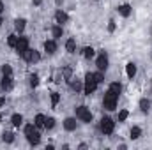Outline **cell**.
Here are the masks:
<instances>
[{
  "label": "cell",
  "instance_id": "19",
  "mask_svg": "<svg viewBox=\"0 0 152 150\" xmlns=\"http://www.w3.org/2000/svg\"><path fill=\"white\" fill-rule=\"evenodd\" d=\"M81 55H83V58H85V60H90V58H94V57H96V50H94L92 46H85V48H83V51H81Z\"/></svg>",
  "mask_w": 152,
  "mask_h": 150
},
{
  "label": "cell",
  "instance_id": "8",
  "mask_svg": "<svg viewBox=\"0 0 152 150\" xmlns=\"http://www.w3.org/2000/svg\"><path fill=\"white\" fill-rule=\"evenodd\" d=\"M23 60H25V62H28V64H37L39 60H41V53H39L37 50L28 48V51L23 55Z\"/></svg>",
  "mask_w": 152,
  "mask_h": 150
},
{
  "label": "cell",
  "instance_id": "3",
  "mask_svg": "<svg viewBox=\"0 0 152 150\" xmlns=\"http://www.w3.org/2000/svg\"><path fill=\"white\" fill-rule=\"evenodd\" d=\"M97 87H99V83L96 81L94 73H87L85 74V79H83V94L85 95H92L97 90Z\"/></svg>",
  "mask_w": 152,
  "mask_h": 150
},
{
  "label": "cell",
  "instance_id": "12",
  "mask_svg": "<svg viewBox=\"0 0 152 150\" xmlns=\"http://www.w3.org/2000/svg\"><path fill=\"white\" fill-rule=\"evenodd\" d=\"M55 21H57L58 25H64V23L69 21V14H67L66 11H62V9H57V12H55Z\"/></svg>",
  "mask_w": 152,
  "mask_h": 150
},
{
  "label": "cell",
  "instance_id": "9",
  "mask_svg": "<svg viewBox=\"0 0 152 150\" xmlns=\"http://www.w3.org/2000/svg\"><path fill=\"white\" fill-rule=\"evenodd\" d=\"M44 53L46 55H55V51H57V41L55 39H48V41H44Z\"/></svg>",
  "mask_w": 152,
  "mask_h": 150
},
{
  "label": "cell",
  "instance_id": "33",
  "mask_svg": "<svg viewBox=\"0 0 152 150\" xmlns=\"http://www.w3.org/2000/svg\"><path fill=\"white\" fill-rule=\"evenodd\" d=\"M62 74H64V78H66V79H71V78H73V69H71V67H64Z\"/></svg>",
  "mask_w": 152,
  "mask_h": 150
},
{
  "label": "cell",
  "instance_id": "26",
  "mask_svg": "<svg viewBox=\"0 0 152 150\" xmlns=\"http://www.w3.org/2000/svg\"><path fill=\"white\" fill-rule=\"evenodd\" d=\"M44 120H46V115H42V113H37L36 117H34V124H36V127H44Z\"/></svg>",
  "mask_w": 152,
  "mask_h": 150
},
{
  "label": "cell",
  "instance_id": "5",
  "mask_svg": "<svg viewBox=\"0 0 152 150\" xmlns=\"http://www.w3.org/2000/svg\"><path fill=\"white\" fill-rule=\"evenodd\" d=\"M99 131H101L104 136L113 134V131H115V120H113V118H110V117H103V118L99 120Z\"/></svg>",
  "mask_w": 152,
  "mask_h": 150
},
{
  "label": "cell",
  "instance_id": "23",
  "mask_svg": "<svg viewBox=\"0 0 152 150\" xmlns=\"http://www.w3.org/2000/svg\"><path fill=\"white\" fill-rule=\"evenodd\" d=\"M108 90H110V92H113L115 95H120V94H122V85H120L118 81H113V83H110Z\"/></svg>",
  "mask_w": 152,
  "mask_h": 150
},
{
  "label": "cell",
  "instance_id": "36",
  "mask_svg": "<svg viewBox=\"0 0 152 150\" xmlns=\"http://www.w3.org/2000/svg\"><path fill=\"white\" fill-rule=\"evenodd\" d=\"M32 4H34V5H41V4H42V0H32Z\"/></svg>",
  "mask_w": 152,
  "mask_h": 150
},
{
  "label": "cell",
  "instance_id": "7",
  "mask_svg": "<svg viewBox=\"0 0 152 150\" xmlns=\"http://www.w3.org/2000/svg\"><path fill=\"white\" fill-rule=\"evenodd\" d=\"M96 66H97L99 71H104V73H106V69H108V66H110V57H108V53H106L104 50H101V51L97 53Z\"/></svg>",
  "mask_w": 152,
  "mask_h": 150
},
{
  "label": "cell",
  "instance_id": "1",
  "mask_svg": "<svg viewBox=\"0 0 152 150\" xmlns=\"http://www.w3.org/2000/svg\"><path fill=\"white\" fill-rule=\"evenodd\" d=\"M23 133H25V138H27V141L32 145V147H36L41 143V134H39L37 127H36V124H25V127H23Z\"/></svg>",
  "mask_w": 152,
  "mask_h": 150
},
{
  "label": "cell",
  "instance_id": "11",
  "mask_svg": "<svg viewBox=\"0 0 152 150\" xmlns=\"http://www.w3.org/2000/svg\"><path fill=\"white\" fill-rule=\"evenodd\" d=\"M12 76H2V79H0V88H2V92H9L11 88H12Z\"/></svg>",
  "mask_w": 152,
  "mask_h": 150
},
{
  "label": "cell",
  "instance_id": "32",
  "mask_svg": "<svg viewBox=\"0 0 152 150\" xmlns=\"http://www.w3.org/2000/svg\"><path fill=\"white\" fill-rule=\"evenodd\" d=\"M94 76H96V81H97L99 85L104 81V71H99V69H97V73H94Z\"/></svg>",
  "mask_w": 152,
  "mask_h": 150
},
{
  "label": "cell",
  "instance_id": "18",
  "mask_svg": "<svg viewBox=\"0 0 152 150\" xmlns=\"http://www.w3.org/2000/svg\"><path fill=\"white\" fill-rule=\"evenodd\" d=\"M51 36H53V39L57 41V39H60L62 36H64V28H62V25H53L51 27Z\"/></svg>",
  "mask_w": 152,
  "mask_h": 150
},
{
  "label": "cell",
  "instance_id": "30",
  "mask_svg": "<svg viewBox=\"0 0 152 150\" xmlns=\"http://www.w3.org/2000/svg\"><path fill=\"white\" fill-rule=\"evenodd\" d=\"M58 103H60V94H58V92H51V106L57 108Z\"/></svg>",
  "mask_w": 152,
  "mask_h": 150
},
{
  "label": "cell",
  "instance_id": "16",
  "mask_svg": "<svg viewBox=\"0 0 152 150\" xmlns=\"http://www.w3.org/2000/svg\"><path fill=\"white\" fill-rule=\"evenodd\" d=\"M67 83H69V87H71V90H75L76 94L78 92H83V81H80V79H67Z\"/></svg>",
  "mask_w": 152,
  "mask_h": 150
},
{
  "label": "cell",
  "instance_id": "27",
  "mask_svg": "<svg viewBox=\"0 0 152 150\" xmlns=\"http://www.w3.org/2000/svg\"><path fill=\"white\" fill-rule=\"evenodd\" d=\"M55 124H57V122H55L53 117H46V120H44V129H46V131H51V129L55 127Z\"/></svg>",
  "mask_w": 152,
  "mask_h": 150
},
{
  "label": "cell",
  "instance_id": "20",
  "mask_svg": "<svg viewBox=\"0 0 152 150\" xmlns=\"http://www.w3.org/2000/svg\"><path fill=\"white\" fill-rule=\"evenodd\" d=\"M66 51L71 53V55H75L76 53V39L69 37L67 41H66Z\"/></svg>",
  "mask_w": 152,
  "mask_h": 150
},
{
  "label": "cell",
  "instance_id": "13",
  "mask_svg": "<svg viewBox=\"0 0 152 150\" xmlns=\"http://www.w3.org/2000/svg\"><path fill=\"white\" fill-rule=\"evenodd\" d=\"M117 11H118V14H120L122 18H129L131 12H133V7H131L129 4H120V5L117 7Z\"/></svg>",
  "mask_w": 152,
  "mask_h": 150
},
{
  "label": "cell",
  "instance_id": "37",
  "mask_svg": "<svg viewBox=\"0 0 152 150\" xmlns=\"http://www.w3.org/2000/svg\"><path fill=\"white\" fill-rule=\"evenodd\" d=\"M4 9H5V7H4V2H2V0H0V14H2V12H4Z\"/></svg>",
  "mask_w": 152,
  "mask_h": 150
},
{
  "label": "cell",
  "instance_id": "21",
  "mask_svg": "<svg viewBox=\"0 0 152 150\" xmlns=\"http://www.w3.org/2000/svg\"><path fill=\"white\" fill-rule=\"evenodd\" d=\"M129 138H131V140H140V138H142V127L133 125L131 131H129Z\"/></svg>",
  "mask_w": 152,
  "mask_h": 150
},
{
  "label": "cell",
  "instance_id": "39",
  "mask_svg": "<svg viewBox=\"0 0 152 150\" xmlns=\"http://www.w3.org/2000/svg\"><path fill=\"white\" fill-rule=\"evenodd\" d=\"M2 23H4V20H2V14H0V27H2Z\"/></svg>",
  "mask_w": 152,
  "mask_h": 150
},
{
  "label": "cell",
  "instance_id": "28",
  "mask_svg": "<svg viewBox=\"0 0 152 150\" xmlns=\"http://www.w3.org/2000/svg\"><path fill=\"white\" fill-rule=\"evenodd\" d=\"M0 73H2V76H12V67L9 64H4L0 67Z\"/></svg>",
  "mask_w": 152,
  "mask_h": 150
},
{
  "label": "cell",
  "instance_id": "14",
  "mask_svg": "<svg viewBox=\"0 0 152 150\" xmlns=\"http://www.w3.org/2000/svg\"><path fill=\"white\" fill-rule=\"evenodd\" d=\"M25 27H27V20L25 18H16L14 20V30H16V34H23L25 32Z\"/></svg>",
  "mask_w": 152,
  "mask_h": 150
},
{
  "label": "cell",
  "instance_id": "29",
  "mask_svg": "<svg viewBox=\"0 0 152 150\" xmlns=\"http://www.w3.org/2000/svg\"><path fill=\"white\" fill-rule=\"evenodd\" d=\"M28 85H30L32 88H36V87L39 85V76L37 74H30L28 76Z\"/></svg>",
  "mask_w": 152,
  "mask_h": 150
},
{
  "label": "cell",
  "instance_id": "22",
  "mask_svg": "<svg viewBox=\"0 0 152 150\" xmlns=\"http://www.w3.org/2000/svg\"><path fill=\"white\" fill-rule=\"evenodd\" d=\"M18 39H20L18 34H9V36H7V46L14 50V48H16V44H18Z\"/></svg>",
  "mask_w": 152,
  "mask_h": 150
},
{
  "label": "cell",
  "instance_id": "4",
  "mask_svg": "<svg viewBox=\"0 0 152 150\" xmlns=\"http://www.w3.org/2000/svg\"><path fill=\"white\" fill-rule=\"evenodd\" d=\"M117 103H118V95H115L113 92L106 90V94L103 97V108L106 111H115L117 110Z\"/></svg>",
  "mask_w": 152,
  "mask_h": 150
},
{
  "label": "cell",
  "instance_id": "31",
  "mask_svg": "<svg viewBox=\"0 0 152 150\" xmlns=\"http://www.w3.org/2000/svg\"><path fill=\"white\" fill-rule=\"evenodd\" d=\"M127 117H129V111H127V110H120V111H118V117H117V120H118V122H126Z\"/></svg>",
  "mask_w": 152,
  "mask_h": 150
},
{
  "label": "cell",
  "instance_id": "25",
  "mask_svg": "<svg viewBox=\"0 0 152 150\" xmlns=\"http://www.w3.org/2000/svg\"><path fill=\"white\" fill-rule=\"evenodd\" d=\"M2 141L7 143V145L12 143V141H14V133H11V131H4V133H2Z\"/></svg>",
  "mask_w": 152,
  "mask_h": 150
},
{
  "label": "cell",
  "instance_id": "17",
  "mask_svg": "<svg viewBox=\"0 0 152 150\" xmlns=\"http://www.w3.org/2000/svg\"><path fill=\"white\" fill-rule=\"evenodd\" d=\"M11 124L14 127H21L23 125V115L21 113H12L11 115Z\"/></svg>",
  "mask_w": 152,
  "mask_h": 150
},
{
  "label": "cell",
  "instance_id": "2",
  "mask_svg": "<svg viewBox=\"0 0 152 150\" xmlns=\"http://www.w3.org/2000/svg\"><path fill=\"white\" fill-rule=\"evenodd\" d=\"M75 117H76V120H80V122H83V124H90V122L94 120V115H92V111H90V108L85 106V104L76 106L75 108Z\"/></svg>",
  "mask_w": 152,
  "mask_h": 150
},
{
  "label": "cell",
  "instance_id": "40",
  "mask_svg": "<svg viewBox=\"0 0 152 150\" xmlns=\"http://www.w3.org/2000/svg\"><path fill=\"white\" fill-rule=\"evenodd\" d=\"M96 2H97V0H96Z\"/></svg>",
  "mask_w": 152,
  "mask_h": 150
},
{
  "label": "cell",
  "instance_id": "38",
  "mask_svg": "<svg viewBox=\"0 0 152 150\" xmlns=\"http://www.w3.org/2000/svg\"><path fill=\"white\" fill-rule=\"evenodd\" d=\"M62 2H64V0H55V4H57V5H62Z\"/></svg>",
  "mask_w": 152,
  "mask_h": 150
},
{
  "label": "cell",
  "instance_id": "10",
  "mask_svg": "<svg viewBox=\"0 0 152 150\" xmlns=\"http://www.w3.org/2000/svg\"><path fill=\"white\" fill-rule=\"evenodd\" d=\"M64 129L67 131V133H73L76 131V127H78V122H76V117H67L66 120H64Z\"/></svg>",
  "mask_w": 152,
  "mask_h": 150
},
{
  "label": "cell",
  "instance_id": "15",
  "mask_svg": "<svg viewBox=\"0 0 152 150\" xmlns=\"http://www.w3.org/2000/svg\"><path fill=\"white\" fill-rule=\"evenodd\" d=\"M136 73H138V67H136V64L134 62H127L126 64V74H127V78H134L136 76Z\"/></svg>",
  "mask_w": 152,
  "mask_h": 150
},
{
  "label": "cell",
  "instance_id": "6",
  "mask_svg": "<svg viewBox=\"0 0 152 150\" xmlns=\"http://www.w3.org/2000/svg\"><path fill=\"white\" fill-rule=\"evenodd\" d=\"M28 48H30V41H28V37H27V36H20L18 44H16V48H14L16 55H18L20 58H23V55L28 51Z\"/></svg>",
  "mask_w": 152,
  "mask_h": 150
},
{
  "label": "cell",
  "instance_id": "34",
  "mask_svg": "<svg viewBox=\"0 0 152 150\" xmlns=\"http://www.w3.org/2000/svg\"><path fill=\"white\" fill-rule=\"evenodd\" d=\"M108 30H110V32H115V21H113V20L108 23Z\"/></svg>",
  "mask_w": 152,
  "mask_h": 150
},
{
  "label": "cell",
  "instance_id": "24",
  "mask_svg": "<svg viewBox=\"0 0 152 150\" xmlns=\"http://www.w3.org/2000/svg\"><path fill=\"white\" fill-rule=\"evenodd\" d=\"M138 106H140V110L143 113H149V110H151V101H149L147 97H143V99H140Z\"/></svg>",
  "mask_w": 152,
  "mask_h": 150
},
{
  "label": "cell",
  "instance_id": "35",
  "mask_svg": "<svg viewBox=\"0 0 152 150\" xmlns=\"http://www.w3.org/2000/svg\"><path fill=\"white\" fill-rule=\"evenodd\" d=\"M4 104H5V97H4V95H0V108H2Z\"/></svg>",
  "mask_w": 152,
  "mask_h": 150
}]
</instances>
